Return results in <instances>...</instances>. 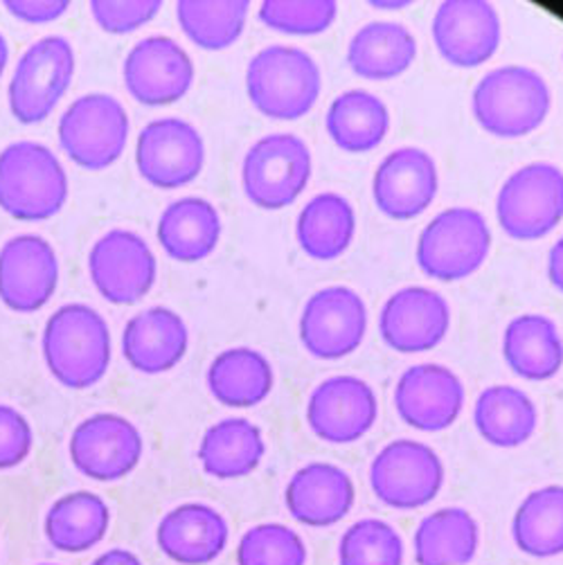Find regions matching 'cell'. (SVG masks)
Here are the masks:
<instances>
[{"mask_svg": "<svg viewBox=\"0 0 563 565\" xmlns=\"http://www.w3.org/2000/svg\"><path fill=\"white\" fill-rule=\"evenodd\" d=\"M43 356L64 385L97 383L110 363V331L104 316L84 302L62 305L45 322Z\"/></svg>", "mask_w": 563, "mask_h": 565, "instance_id": "obj_1", "label": "cell"}, {"mask_svg": "<svg viewBox=\"0 0 563 565\" xmlns=\"http://www.w3.org/2000/svg\"><path fill=\"white\" fill-rule=\"evenodd\" d=\"M322 86L314 56L296 45L259 50L246 71L248 97L257 110L275 120H298L318 102Z\"/></svg>", "mask_w": 563, "mask_h": 565, "instance_id": "obj_2", "label": "cell"}, {"mask_svg": "<svg viewBox=\"0 0 563 565\" xmlns=\"http://www.w3.org/2000/svg\"><path fill=\"white\" fill-rule=\"evenodd\" d=\"M68 196V174L56 153L36 140H17L0 151V205L19 218H45Z\"/></svg>", "mask_w": 563, "mask_h": 565, "instance_id": "obj_3", "label": "cell"}, {"mask_svg": "<svg viewBox=\"0 0 563 565\" xmlns=\"http://www.w3.org/2000/svg\"><path fill=\"white\" fill-rule=\"evenodd\" d=\"M471 104L485 131L500 138H521L543 125L552 97L537 71L500 66L478 82Z\"/></svg>", "mask_w": 563, "mask_h": 565, "instance_id": "obj_4", "label": "cell"}, {"mask_svg": "<svg viewBox=\"0 0 563 565\" xmlns=\"http://www.w3.org/2000/svg\"><path fill=\"white\" fill-rule=\"evenodd\" d=\"M491 248L485 216L474 207H448L433 216L417 242L419 268L442 281L476 273Z\"/></svg>", "mask_w": 563, "mask_h": 565, "instance_id": "obj_5", "label": "cell"}, {"mask_svg": "<svg viewBox=\"0 0 563 565\" xmlns=\"http://www.w3.org/2000/svg\"><path fill=\"white\" fill-rule=\"evenodd\" d=\"M500 228L514 239H539L563 218V172L552 162H530L498 192Z\"/></svg>", "mask_w": 563, "mask_h": 565, "instance_id": "obj_6", "label": "cell"}, {"mask_svg": "<svg viewBox=\"0 0 563 565\" xmlns=\"http://www.w3.org/2000/svg\"><path fill=\"white\" fill-rule=\"evenodd\" d=\"M311 179V151L294 134L259 138L244 158L242 181L248 199L266 210L291 205Z\"/></svg>", "mask_w": 563, "mask_h": 565, "instance_id": "obj_7", "label": "cell"}, {"mask_svg": "<svg viewBox=\"0 0 563 565\" xmlns=\"http://www.w3.org/2000/svg\"><path fill=\"white\" fill-rule=\"evenodd\" d=\"M370 484L374 495L392 510H419L437 498L444 484V465L428 444L394 439L372 460Z\"/></svg>", "mask_w": 563, "mask_h": 565, "instance_id": "obj_8", "label": "cell"}, {"mask_svg": "<svg viewBox=\"0 0 563 565\" xmlns=\"http://www.w3.org/2000/svg\"><path fill=\"white\" fill-rule=\"evenodd\" d=\"M75 73V50L62 34H45L34 41L14 68L8 97L21 122L47 118L66 93Z\"/></svg>", "mask_w": 563, "mask_h": 565, "instance_id": "obj_9", "label": "cell"}, {"mask_svg": "<svg viewBox=\"0 0 563 565\" xmlns=\"http://www.w3.org/2000/svg\"><path fill=\"white\" fill-rule=\"evenodd\" d=\"M129 138V116L118 97L86 93L60 118V142L82 167L102 169L116 162Z\"/></svg>", "mask_w": 563, "mask_h": 565, "instance_id": "obj_10", "label": "cell"}, {"mask_svg": "<svg viewBox=\"0 0 563 565\" xmlns=\"http://www.w3.org/2000/svg\"><path fill=\"white\" fill-rule=\"evenodd\" d=\"M138 426L118 413H95L77 424L71 437L73 465L93 480H120L142 458Z\"/></svg>", "mask_w": 563, "mask_h": 565, "instance_id": "obj_11", "label": "cell"}, {"mask_svg": "<svg viewBox=\"0 0 563 565\" xmlns=\"http://www.w3.org/2000/svg\"><path fill=\"white\" fill-rule=\"evenodd\" d=\"M368 329V309L348 287H327L314 294L300 316V338L307 352L331 361L352 354Z\"/></svg>", "mask_w": 563, "mask_h": 565, "instance_id": "obj_12", "label": "cell"}, {"mask_svg": "<svg viewBox=\"0 0 563 565\" xmlns=\"http://www.w3.org/2000/svg\"><path fill=\"white\" fill-rule=\"evenodd\" d=\"M91 277L110 302H136L153 285L156 255L134 231L113 228L104 233L88 253Z\"/></svg>", "mask_w": 563, "mask_h": 565, "instance_id": "obj_13", "label": "cell"}, {"mask_svg": "<svg viewBox=\"0 0 563 565\" xmlns=\"http://www.w3.org/2000/svg\"><path fill=\"white\" fill-rule=\"evenodd\" d=\"M203 160V138L188 120L156 118L138 136V169L145 181L158 188H181L194 181Z\"/></svg>", "mask_w": 563, "mask_h": 565, "instance_id": "obj_14", "label": "cell"}, {"mask_svg": "<svg viewBox=\"0 0 563 565\" xmlns=\"http://www.w3.org/2000/svg\"><path fill=\"white\" fill-rule=\"evenodd\" d=\"M125 84L129 93L149 106L181 99L194 82V62L188 50L164 34L140 39L125 60Z\"/></svg>", "mask_w": 563, "mask_h": 565, "instance_id": "obj_15", "label": "cell"}, {"mask_svg": "<svg viewBox=\"0 0 563 565\" xmlns=\"http://www.w3.org/2000/svg\"><path fill=\"white\" fill-rule=\"evenodd\" d=\"M379 404L374 390L359 376H331L318 383L307 404L311 430L331 444H352L374 426Z\"/></svg>", "mask_w": 563, "mask_h": 565, "instance_id": "obj_16", "label": "cell"}, {"mask_svg": "<svg viewBox=\"0 0 563 565\" xmlns=\"http://www.w3.org/2000/svg\"><path fill=\"white\" fill-rule=\"evenodd\" d=\"M394 406L400 417L426 433L454 426L465 408V385L460 376L437 363L408 367L394 387Z\"/></svg>", "mask_w": 563, "mask_h": 565, "instance_id": "obj_17", "label": "cell"}, {"mask_svg": "<svg viewBox=\"0 0 563 565\" xmlns=\"http://www.w3.org/2000/svg\"><path fill=\"white\" fill-rule=\"evenodd\" d=\"M433 39L448 64L476 68L500 43V19L487 0H444L433 19Z\"/></svg>", "mask_w": 563, "mask_h": 565, "instance_id": "obj_18", "label": "cell"}, {"mask_svg": "<svg viewBox=\"0 0 563 565\" xmlns=\"http://www.w3.org/2000/svg\"><path fill=\"white\" fill-rule=\"evenodd\" d=\"M60 281V259L52 244L34 233L8 239L0 248V300L17 311L43 307Z\"/></svg>", "mask_w": 563, "mask_h": 565, "instance_id": "obj_19", "label": "cell"}, {"mask_svg": "<svg viewBox=\"0 0 563 565\" xmlns=\"http://www.w3.org/2000/svg\"><path fill=\"white\" fill-rule=\"evenodd\" d=\"M450 324L448 302L433 289L406 287L392 294L381 309L383 341L397 352H428L444 341Z\"/></svg>", "mask_w": 563, "mask_h": 565, "instance_id": "obj_20", "label": "cell"}, {"mask_svg": "<svg viewBox=\"0 0 563 565\" xmlns=\"http://www.w3.org/2000/svg\"><path fill=\"white\" fill-rule=\"evenodd\" d=\"M372 194L379 210L392 218L422 214L437 194L435 160L417 147L390 151L376 167Z\"/></svg>", "mask_w": 563, "mask_h": 565, "instance_id": "obj_21", "label": "cell"}, {"mask_svg": "<svg viewBox=\"0 0 563 565\" xmlns=\"http://www.w3.org/2000/svg\"><path fill=\"white\" fill-rule=\"evenodd\" d=\"M354 482L341 467L311 462L298 469L285 491L289 514L307 527H331L354 507Z\"/></svg>", "mask_w": 563, "mask_h": 565, "instance_id": "obj_22", "label": "cell"}, {"mask_svg": "<svg viewBox=\"0 0 563 565\" xmlns=\"http://www.w3.org/2000/svg\"><path fill=\"white\" fill-rule=\"evenodd\" d=\"M229 523L205 502H185L167 512L156 530L158 547L181 565H208L229 545Z\"/></svg>", "mask_w": 563, "mask_h": 565, "instance_id": "obj_23", "label": "cell"}, {"mask_svg": "<svg viewBox=\"0 0 563 565\" xmlns=\"http://www.w3.org/2000/svg\"><path fill=\"white\" fill-rule=\"evenodd\" d=\"M190 333L185 320L169 307L138 311L123 331V352L127 361L147 372L172 370L188 352Z\"/></svg>", "mask_w": 563, "mask_h": 565, "instance_id": "obj_24", "label": "cell"}, {"mask_svg": "<svg viewBox=\"0 0 563 565\" xmlns=\"http://www.w3.org/2000/svg\"><path fill=\"white\" fill-rule=\"evenodd\" d=\"M266 454L259 426L244 417H229L212 424L199 446L203 471L212 478L233 480L253 473Z\"/></svg>", "mask_w": 563, "mask_h": 565, "instance_id": "obj_25", "label": "cell"}, {"mask_svg": "<svg viewBox=\"0 0 563 565\" xmlns=\"http://www.w3.org/2000/svg\"><path fill=\"white\" fill-rule=\"evenodd\" d=\"M221 237L219 210L201 196H183L169 203L158 218V239L167 255L181 262L208 257Z\"/></svg>", "mask_w": 563, "mask_h": 565, "instance_id": "obj_26", "label": "cell"}, {"mask_svg": "<svg viewBox=\"0 0 563 565\" xmlns=\"http://www.w3.org/2000/svg\"><path fill=\"white\" fill-rule=\"evenodd\" d=\"M502 354L528 381H548L563 365V341L554 320L541 313L517 316L504 329Z\"/></svg>", "mask_w": 563, "mask_h": 565, "instance_id": "obj_27", "label": "cell"}, {"mask_svg": "<svg viewBox=\"0 0 563 565\" xmlns=\"http://www.w3.org/2000/svg\"><path fill=\"white\" fill-rule=\"evenodd\" d=\"M417 56V41L408 28L394 21L363 25L348 45L350 68L365 79H392L411 68Z\"/></svg>", "mask_w": 563, "mask_h": 565, "instance_id": "obj_28", "label": "cell"}, {"mask_svg": "<svg viewBox=\"0 0 563 565\" xmlns=\"http://www.w3.org/2000/svg\"><path fill=\"white\" fill-rule=\"evenodd\" d=\"M110 510L93 491H73L54 500L45 514V536L52 547L79 554L104 541Z\"/></svg>", "mask_w": 563, "mask_h": 565, "instance_id": "obj_29", "label": "cell"}, {"mask_svg": "<svg viewBox=\"0 0 563 565\" xmlns=\"http://www.w3.org/2000/svg\"><path fill=\"white\" fill-rule=\"evenodd\" d=\"M417 565H467L480 545V527L463 507L428 514L413 539Z\"/></svg>", "mask_w": 563, "mask_h": 565, "instance_id": "obj_30", "label": "cell"}, {"mask_svg": "<svg viewBox=\"0 0 563 565\" xmlns=\"http://www.w3.org/2000/svg\"><path fill=\"white\" fill-rule=\"evenodd\" d=\"M208 387L223 406L251 408L262 404L273 390V367L253 348H231L208 367Z\"/></svg>", "mask_w": 563, "mask_h": 565, "instance_id": "obj_31", "label": "cell"}, {"mask_svg": "<svg viewBox=\"0 0 563 565\" xmlns=\"http://www.w3.org/2000/svg\"><path fill=\"white\" fill-rule=\"evenodd\" d=\"M474 422L485 441L500 448H517L534 435L539 413L523 390L514 385H491L480 392Z\"/></svg>", "mask_w": 563, "mask_h": 565, "instance_id": "obj_32", "label": "cell"}, {"mask_svg": "<svg viewBox=\"0 0 563 565\" xmlns=\"http://www.w3.org/2000/svg\"><path fill=\"white\" fill-rule=\"evenodd\" d=\"M357 233V214L352 203L336 194L314 196L300 212L296 235L302 250L314 259H336L343 255Z\"/></svg>", "mask_w": 563, "mask_h": 565, "instance_id": "obj_33", "label": "cell"}, {"mask_svg": "<svg viewBox=\"0 0 563 565\" xmlns=\"http://www.w3.org/2000/svg\"><path fill=\"white\" fill-rule=\"evenodd\" d=\"M390 129V113L383 99L368 90H346L327 110V131L346 151H370L383 142Z\"/></svg>", "mask_w": 563, "mask_h": 565, "instance_id": "obj_34", "label": "cell"}, {"mask_svg": "<svg viewBox=\"0 0 563 565\" xmlns=\"http://www.w3.org/2000/svg\"><path fill=\"white\" fill-rule=\"evenodd\" d=\"M512 536L521 552L534 558L563 554V487L550 484L525 495L512 521Z\"/></svg>", "mask_w": 563, "mask_h": 565, "instance_id": "obj_35", "label": "cell"}, {"mask_svg": "<svg viewBox=\"0 0 563 565\" xmlns=\"http://www.w3.org/2000/svg\"><path fill=\"white\" fill-rule=\"evenodd\" d=\"M248 8V0H179L177 17L196 45L221 50L244 32Z\"/></svg>", "mask_w": 563, "mask_h": 565, "instance_id": "obj_36", "label": "cell"}, {"mask_svg": "<svg viewBox=\"0 0 563 565\" xmlns=\"http://www.w3.org/2000/svg\"><path fill=\"white\" fill-rule=\"evenodd\" d=\"M338 565H404V541L385 521H357L338 543Z\"/></svg>", "mask_w": 563, "mask_h": 565, "instance_id": "obj_37", "label": "cell"}, {"mask_svg": "<svg viewBox=\"0 0 563 565\" xmlns=\"http://www.w3.org/2000/svg\"><path fill=\"white\" fill-rule=\"evenodd\" d=\"M307 545L302 536L282 523L251 527L237 545V565H305Z\"/></svg>", "mask_w": 563, "mask_h": 565, "instance_id": "obj_38", "label": "cell"}, {"mask_svg": "<svg viewBox=\"0 0 563 565\" xmlns=\"http://www.w3.org/2000/svg\"><path fill=\"white\" fill-rule=\"evenodd\" d=\"M338 14L333 0H264L259 19L270 30L311 36L325 32Z\"/></svg>", "mask_w": 563, "mask_h": 565, "instance_id": "obj_39", "label": "cell"}, {"mask_svg": "<svg viewBox=\"0 0 563 565\" xmlns=\"http://www.w3.org/2000/svg\"><path fill=\"white\" fill-rule=\"evenodd\" d=\"M160 6V0H91V12L106 32L123 34L145 25Z\"/></svg>", "mask_w": 563, "mask_h": 565, "instance_id": "obj_40", "label": "cell"}, {"mask_svg": "<svg viewBox=\"0 0 563 565\" xmlns=\"http://www.w3.org/2000/svg\"><path fill=\"white\" fill-rule=\"evenodd\" d=\"M34 433L23 413L0 404V469L21 465L32 450Z\"/></svg>", "mask_w": 563, "mask_h": 565, "instance_id": "obj_41", "label": "cell"}, {"mask_svg": "<svg viewBox=\"0 0 563 565\" xmlns=\"http://www.w3.org/2000/svg\"><path fill=\"white\" fill-rule=\"evenodd\" d=\"M3 6L19 19L43 23L60 19L68 10V0H3Z\"/></svg>", "mask_w": 563, "mask_h": 565, "instance_id": "obj_42", "label": "cell"}, {"mask_svg": "<svg viewBox=\"0 0 563 565\" xmlns=\"http://www.w3.org/2000/svg\"><path fill=\"white\" fill-rule=\"evenodd\" d=\"M548 275L552 285L563 291V237L552 246L548 257Z\"/></svg>", "mask_w": 563, "mask_h": 565, "instance_id": "obj_43", "label": "cell"}, {"mask_svg": "<svg viewBox=\"0 0 563 565\" xmlns=\"http://www.w3.org/2000/svg\"><path fill=\"white\" fill-rule=\"evenodd\" d=\"M91 565H142V561L134 552L116 547V550H108L102 556H97Z\"/></svg>", "mask_w": 563, "mask_h": 565, "instance_id": "obj_44", "label": "cell"}, {"mask_svg": "<svg viewBox=\"0 0 563 565\" xmlns=\"http://www.w3.org/2000/svg\"><path fill=\"white\" fill-rule=\"evenodd\" d=\"M8 56H10V47H8L3 32H0V75H3V71L8 66Z\"/></svg>", "mask_w": 563, "mask_h": 565, "instance_id": "obj_45", "label": "cell"}, {"mask_svg": "<svg viewBox=\"0 0 563 565\" xmlns=\"http://www.w3.org/2000/svg\"><path fill=\"white\" fill-rule=\"evenodd\" d=\"M39 565H54V563H39Z\"/></svg>", "mask_w": 563, "mask_h": 565, "instance_id": "obj_46", "label": "cell"}]
</instances>
